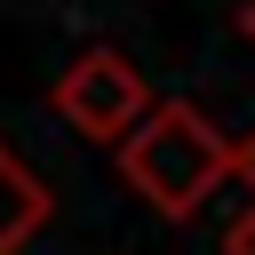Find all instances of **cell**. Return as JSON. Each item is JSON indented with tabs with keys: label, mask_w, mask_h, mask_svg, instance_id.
I'll return each instance as SVG.
<instances>
[{
	"label": "cell",
	"mask_w": 255,
	"mask_h": 255,
	"mask_svg": "<svg viewBox=\"0 0 255 255\" xmlns=\"http://www.w3.org/2000/svg\"><path fill=\"white\" fill-rule=\"evenodd\" d=\"M112 159H120V183H128L135 199H151V215L191 223V215H199V199L231 175L239 143H231L199 104L159 96V104L143 112V128H135L128 143H112Z\"/></svg>",
	"instance_id": "obj_1"
},
{
	"label": "cell",
	"mask_w": 255,
	"mask_h": 255,
	"mask_svg": "<svg viewBox=\"0 0 255 255\" xmlns=\"http://www.w3.org/2000/svg\"><path fill=\"white\" fill-rule=\"evenodd\" d=\"M151 104L159 96H151V80H143V64L128 48H80L56 72V88H48V112L72 135H88V143H128Z\"/></svg>",
	"instance_id": "obj_2"
},
{
	"label": "cell",
	"mask_w": 255,
	"mask_h": 255,
	"mask_svg": "<svg viewBox=\"0 0 255 255\" xmlns=\"http://www.w3.org/2000/svg\"><path fill=\"white\" fill-rule=\"evenodd\" d=\"M48 215H56V191L0 143V255H24V247L48 231Z\"/></svg>",
	"instance_id": "obj_3"
},
{
	"label": "cell",
	"mask_w": 255,
	"mask_h": 255,
	"mask_svg": "<svg viewBox=\"0 0 255 255\" xmlns=\"http://www.w3.org/2000/svg\"><path fill=\"white\" fill-rule=\"evenodd\" d=\"M223 255H255V199H247V215L223 231Z\"/></svg>",
	"instance_id": "obj_4"
},
{
	"label": "cell",
	"mask_w": 255,
	"mask_h": 255,
	"mask_svg": "<svg viewBox=\"0 0 255 255\" xmlns=\"http://www.w3.org/2000/svg\"><path fill=\"white\" fill-rule=\"evenodd\" d=\"M231 175H239V183L255 191V135H239V159H231Z\"/></svg>",
	"instance_id": "obj_5"
},
{
	"label": "cell",
	"mask_w": 255,
	"mask_h": 255,
	"mask_svg": "<svg viewBox=\"0 0 255 255\" xmlns=\"http://www.w3.org/2000/svg\"><path fill=\"white\" fill-rule=\"evenodd\" d=\"M239 40L255 48V0H239Z\"/></svg>",
	"instance_id": "obj_6"
}]
</instances>
